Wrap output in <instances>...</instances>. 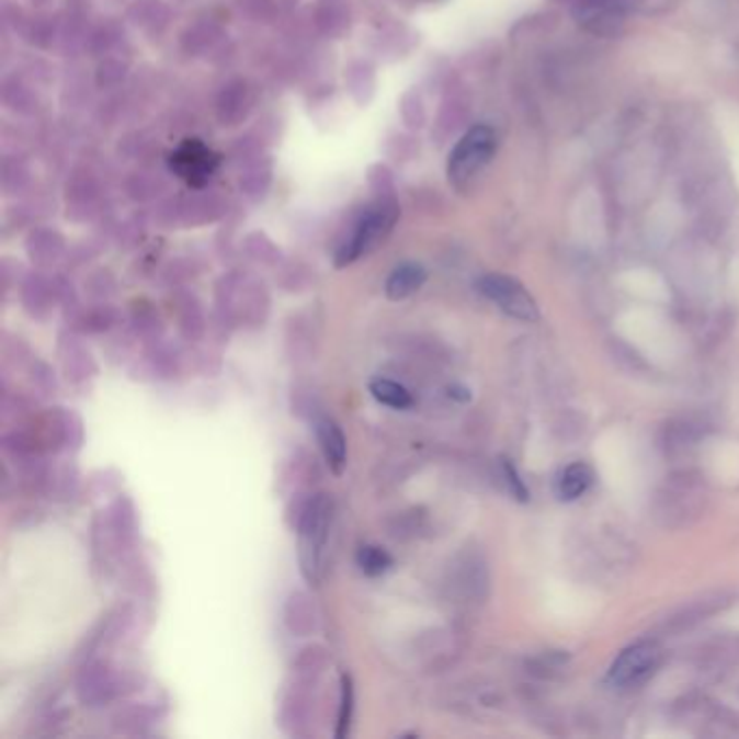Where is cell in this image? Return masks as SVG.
Here are the masks:
<instances>
[{
    "instance_id": "cell-14",
    "label": "cell",
    "mask_w": 739,
    "mask_h": 739,
    "mask_svg": "<svg viewBox=\"0 0 739 739\" xmlns=\"http://www.w3.org/2000/svg\"><path fill=\"white\" fill-rule=\"evenodd\" d=\"M356 559H359L361 570H363L367 577H379V575H384L386 570H390V566H393V557L386 554L384 549L375 547V545L363 547V549L359 552V555H356Z\"/></svg>"
},
{
    "instance_id": "cell-3",
    "label": "cell",
    "mask_w": 739,
    "mask_h": 739,
    "mask_svg": "<svg viewBox=\"0 0 739 739\" xmlns=\"http://www.w3.org/2000/svg\"><path fill=\"white\" fill-rule=\"evenodd\" d=\"M494 150H497L494 130L486 124L473 126L450 155L447 163L450 183L456 189H466L492 161Z\"/></svg>"
},
{
    "instance_id": "cell-11",
    "label": "cell",
    "mask_w": 739,
    "mask_h": 739,
    "mask_svg": "<svg viewBox=\"0 0 739 739\" xmlns=\"http://www.w3.org/2000/svg\"><path fill=\"white\" fill-rule=\"evenodd\" d=\"M425 280H428V272H425L423 265L403 263L386 280V295L393 302L408 299L410 295H414L425 284Z\"/></svg>"
},
{
    "instance_id": "cell-9",
    "label": "cell",
    "mask_w": 739,
    "mask_h": 739,
    "mask_svg": "<svg viewBox=\"0 0 739 739\" xmlns=\"http://www.w3.org/2000/svg\"><path fill=\"white\" fill-rule=\"evenodd\" d=\"M115 690V681L104 663H93L86 668V672L79 679V696L83 703L98 707L111 698Z\"/></svg>"
},
{
    "instance_id": "cell-8",
    "label": "cell",
    "mask_w": 739,
    "mask_h": 739,
    "mask_svg": "<svg viewBox=\"0 0 739 739\" xmlns=\"http://www.w3.org/2000/svg\"><path fill=\"white\" fill-rule=\"evenodd\" d=\"M284 625L297 638H306L315 632L317 612H315V605H312L308 594H304V592L288 594V599L284 603Z\"/></svg>"
},
{
    "instance_id": "cell-15",
    "label": "cell",
    "mask_w": 739,
    "mask_h": 739,
    "mask_svg": "<svg viewBox=\"0 0 739 739\" xmlns=\"http://www.w3.org/2000/svg\"><path fill=\"white\" fill-rule=\"evenodd\" d=\"M501 468H503V477H505V484H508L512 497H516L519 501H527L530 499V490H527L525 481L521 479L516 466L510 463V461H501Z\"/></svg>"
},
{
    "instance_id": "cell-2",
    "label": "cell",
    "mask_w": 739,
    "mask_h": 739,
    "mask_svg": "<svg viewBox=\"0 0 739 739\" xmlns=\"http://www.w3.org/2000/svg\"><path fill=\"white\" fill-rule=\"evenodd\" d=\"M399 217V208L393 200H384L373 204L370 211L361 217L350 239L337 252V268H348L361 257L373 252L395 228Z\"/></svg>"
},
{
    "instance_id": "cell-1",
    "label": "cell",
    "mask_w": 739,
    "mask_h": 739,
    "mask_svg": "<svg viewBox=\"0 0 739 739\" xmlns=\"http://www.w3.org/2000/svg\"><path fill=\"white\" fill-rule=\"evenodd\" d=\"M332 521V501L328 494H295L286 508V523L297 532L299 570L304 579L319 585L323 577L326 543Z\"/></svg>"
},
{
    "instance_id": "cell-4",
    "label": "cell",
    "mask_w": 739,
    "mask_h": 739,
    "mask_svg": "<svg viewBox=\"0 0 739 739\" xmlns=\"http://www.w3.org/2000/svg\"><path fill=\"white\" fill-rule=\"evenodd\" d=\"M477 291L497 304L508 317L519 321H538L541 308L534 295L516 280L505 274H486L477 280Z\"/></svg>"
},
{
    "instance_id": "cell-6",
    "label": "cell",
    "mask_w": 739,
    "mask_h": 739,
    "mask_svg": "<svg viewBox=\"0 0 739 739\" xmlns=\"http://www.w3.org/2000/svg\"><path fill=\"white\" fill-rule=\"evenodd\" d=\"M219 168V155L213 152L200 139H185L172 155H170V170L183 179L186 185H206Z\"/></svg>"
},
{
    "instance_id": "cell-12",
    "label": "cell",
    "mask_w": 739,
    "mask_h": 739,
    "mask_svg": "<svg viewBox=\"0 0 739 739\" xmlns=\"http://www.w3.org/2000/svg\"><path fill=\"white\" fill-rule=\"evenodd\" d=\"M370 390L375 401H379L382 406L395 408V410H408L414 403V399H412V395L406 386H401L393 379H386V377L373 379L370 384Z\"/></svg>"
},
{
    "instance_id": "cell-10",
    "label": "cell",
    "mask_w": 739,
    "mask_h": 739,
    "mask_svg": "<svg viewBox=\"0 0 739 739\" xmlns=\"http://www.w3.org/2000/svg\"><path fill=\"white\" fill-rule=\"evenodd\" d=\"M592 484H594L592 466L585 463H572L559 473L555 481V492L561 501H577L592 488Z\"/></svg>"
},
{
    "instance_id": "cell-13",
    "label": "cell",
    "mask_w": 739,
    "mask_h": 739,
    "mask_svg": "<svg viewBox=\"0 0 739 739\" xmlns=\"http://www.w3.org/2000/svg\"><path fill=\"white\" fill-rule=\"evenodd\" d=\"M354 716V681L350 674L341 677V707H339V720H337V738L343 739L350 736Z\"/></svg>"
},
{
    "instance_id": "cell-5",
    "label": "cell",
    "mask_w": 739,
    "mask_h": 739,
    "mask_svg": "<svg viewBox=\"0 0 739 739\" xmlns=\"http://www.w3.org/2000/svg\"><path fill=\"white\" fill-rule=\"evenodd\" d=\"M661 663V647L643 640L625 648L612 663L607 681L616 687H638L648 681Z\"/></svg>"
},
{
    "instance_id": "cell-7",
    "label": "cell",
    "mask_w": 739,
    "mask_h": 739,
    "mask_svg": "<svg viewBox=\"0 0 739 739\" xmlns=\"http://www.w3.org/2000/svg\"><path fill=\"white\" fill-rule=\"evenodd\" d=\"M315 434L326 456V463L332 468V473L341 475L348 464V441L341 425L334 419L321 414L315 419Z\"/></svg>"
}]
</instances>
